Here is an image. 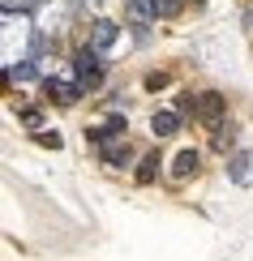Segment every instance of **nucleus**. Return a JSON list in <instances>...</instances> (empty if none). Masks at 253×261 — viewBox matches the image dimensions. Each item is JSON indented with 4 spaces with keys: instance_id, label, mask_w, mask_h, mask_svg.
<instances>
[{
    "instance_id": "10",
    "label": "nucleus",
    "mask_w": 253,
    "mask_h": 261,
    "mask_svg": "<svg viewBox=\"0 0 253 261\" xmlns=\"http://www.w3.org/2000/svg\"><path fill=\"white\" fill-rule=\"evenodd\" d=\"M35 82V64H17V69H13V82Z\"/></svg>"
},
{
    "instance_id": "6",
    "label": "nucleus",
    "mask_w": 253,
    "mask_h": 261,
    "mask_svg": "<svg viewBox=\"0 0 253 261\" xmlns=\"http://www.w3.org/2000/svg\"><path fill=\"white\" fill-rule=\"evenodd\" d=\"M197 163H202V154H197V150H180V154L172 159V176H176V180L193 176V171H197Z\"/></svg>"
},
{
    "instance_id": "5",
    "label": "nucleus",
    "mask_w": 253,
    "mask_h": 261,
    "mask_svg": "<svg viewBox=\"0 0 253 261\" xmlns=\"http://www.w3.org/2000/svg\"><path fill=\"white\" fill-rule=\"evenodd\" d=\"M48 94H52V99H60V103H78V99H82V82L52 77V82H48Z\"/></svg>"
},
{
    "instance_id": "2",
    "label": "nucleus",
    "mask_w": 253,
    "mask_h": 261,
    "mask_svg": "<svg viewBox=\"0 0 253 261\" xmlns=\"http://www.w3.org/2000/svg\"><path fill=\"white\" fill-rule=\"evenodd\" d=\"M95 146H99V159H103V163H112V167L129 163V141H125V137H99Z\"/></svg>"
},
{
    "instance_id": "13",
    "label": "nucleus",
    "mask_w": 253,
    "mask_h": 261,
    "mask_svg": "<svg viewBox=\"0 0 253 261\" xmlns=\"http://www.w3.org/2000/svg\"><path fill=\"white\" fill-rule=\"evenodd\" d=\"M17 5H21V9H35V0H5V13H13Z\"/></svg>"
},
{
    "instance_id": "9",
    "label": "nucleus",
    "mask_w": 253,
    "mask_h": 261,
    "mask_svg": "<svg viewBox=\"0 0 253 261\" xmlns=\"http://www.w3.org/2000/svg\"><path fill=\"white\" fill-rule=\"evenodd\" d=\"M159 154H146V159H142V167H137V184H150V180H155V171H159Z\"/></svg>"
},
{
    "instance_id": "3",
    "label": "nucleus",
    "mask_w": 253,
    "mask_h": 261,
    "mask_svg": "<svg viewBox=\"0 0 253 261\" xmlns=\"http://www.w3.org/2000/svg\"><path fill=\"white\" fill-rule=\"evenodd\" d=\"M78 82H82V90L86 86H99V51L95 47L78 51Z\"/></svg>"
},
{
    "instance_id": "7",
    "label": "nucleus",
    "mask_w": 253,
    "mask_h": 261,
    "mask_svg": "<svg viewBox=\"0 0 253 261\" xmlns=\"http://www.w3.org/2000/svg\"><path fill=\"white\" fill-rule=\"evenodd\" d=\"M116 43V21H95V51L112 47Z\"/></svg>"
},
{
    "instance_id": "1",
    "label": "nucleus",
    "mask_w": 253,
    "mask_h": 261,
    "mask_svg": "<svg viewBox=\"0 0 253 261\" xmlns=\"http://www.w3.org/2000/svg\"><path fill=\"white\" fill-rule=\"evenodd\" d=\"M223 94H215V90H206V94H193V116H202L206 124H215L219 128V116H223Z\"/></svg>"
},
{
    "instance_id": "11",
    "label": "nucleus",
    "mask_w": 253,
    "mask_h": 261,
    "mask_svg": "<svg viewBox=\"0 0 253 261\" xmlns=\"http://www.w3.org/2000/svg\"><path fill=\"white\" fill-rule=\"evenodd\" d=\"M39 146H48V150H60V133H39Z\"/></svg>"
},
{
    "instance_id": "12",
    "label": "nucleus",
    "mask_w": 253,
    "mask_h": 261,
    "mask_svg": "<svg viewBox=\"0 0 253 261\" xmlns=\"http://www.w3.org/2000/svg\"><path fill=\"white\" fill-rule=\"evenodd\" d=\"M159 86H168V73H150L146 77V90H159Z\"/></svg>"
},
{
    "instance_id": "8",
    "label": "nucleus",
    "mask_w": 253,
    "mask_h": 261,
    "mask_svg": "<svg viewBox=\"0 0 253 261\" xmlns=\"http://www.w3.org/2000/svg\"><path fill=\"white\" fill-rule=\"evenodd\" d=\"M129 9H133V17H137V21L159 17V5H155V0H129Z\"/></svg>"
},
{
    "instance_id": "4",
    "label": "nucleus",
    "mask_w": 253,
    "mask_h": 261,
    "mask_svg": "<svg viewBox=\"0 0 253 261\" xmlns=\"http://www.w3.org/2000/svg\"><path fill=\"white\" fill-rule=\"evenodd\" d=\"M176 128H180V112H172V107H163V112L150 116V133L155 137H172Z\"/></svg>"
}]
</instances>
